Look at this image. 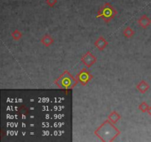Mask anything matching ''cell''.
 I'll return each instance as SVG.
<instances>
[{
	"mask_svg": "<svg viewBox=\"0 0 151 142\" xmlns=\"http://www.w3.org/2000/svg\"><path fill=\"white\" fill-rule=\"evenodd\" d=\"M120 119V114L115 110L112 111V112H110V114L108 115V120H109L110 122H111L112 124H116V123H117Z\"/></svg>",
	"mask_w": 151,
	"mask_h": 142,
	"instance_id": "9",
	"label": "cell"
},
{
	"mask_svg": "<svg viewBox=\"0 0 151 142\" xmlns=\"http://www.w3.org/2000/svg\"><path fill=\"white\" fill-rule=\"evenodd\" d=\"M81 62L87 68H90L97 62V59L96 56L91 53V51H88L81 57Z\"/></svg>",
	"mask_w": 151,
	"mask_h": 142,
	"instance_id": "5",
	"label": "cell"
},
{
	"mask_svg": "<svg viewBox=\"0 0 151 142\" xmlns=\"http://www.w3.org/2000/svg\"><path fill=\"white\" fill-rule=\"evenodd\" d=\"M137 23L142 29H147L151 25V19L147 15L144 14L137 20Z\"/></svg>",
	"mask_w": 151,
	"mask_h": 142,
	"instance_id": "7",
	"label": "cell"
},
{
	"mask_svg": "<svg viewBox=\"0 0 151 142\" xmlns=\"http://www.w3.org/2000/svg\"><path fill=\"white\" fill-rule=\"evenodd\" d=\"M94 44L100 51H103V50L106 48V47L109 45V42H108L107 40H106L103 36H99L98 38H97V39L94 41Z\"/></svg>",
	"mask_w": 151,
	"mask_h": 142,
	"instance_id": "6",
	"label": "cell"
},
{
	"mask_svg": "<svg viewBox=\"0 0 151 142\" xmlns=\"http://www.w3.org/2000/svg\"><path fill=\"white\" fill-rule=\"evenodd\" d=\"M149 106H150L147 104V102L143 101V102H142V103L140 104L139 105L138 108L142 112H144V113H145V112H147V110H148V109H149Z\"/></svg>",
	"mask_w": 151,
	"mask_h": 142,
	"instance_id": "13",
	"label": "cell"
},
{
	"mask_svg": "<svg viewBox=\"0 0 151 142\" xmlns=\"http://www.w3.org/2000/svg\"><path fill=\"white\" fill-rule=\"evenodd\" d=\"M113 124H112L111 122H110L107 119L103 124H101L100 127H98L99 129H101L103 130H100L97 129L96 131L94 132V134L98 136L99 138H100L101 140L103 139V137H106V141H108L107 138H111L112 141H114L116 136L120 134V131L116 127H115Z\"/></svg>",
	"mask_w": 151,
	"mask_h": 142,
	"instance_id": "1",
	"label": "cell"
},
{
	"mask_svg": "<svg viewBox=\"0 0 151 142\" xmlns=\"http://www.w3.org/2000/svg\"><path fill=\"white\" fill-rule=\"evenodd\" d=\"M117 14V11L110 2H106L99 9L96 17L101 18L105 23L110 22Z\"/></svg>",
	"mask_w": 151,
	"mask_h": 142,
	"instance_id": "3",
	"label": "cell"
},
{
	"mask_svg": "<svg viewBox=\"0 0 151 142\" xmlns=\"http://www.w3.org/2000/svg\"><path fill=\"white\" fill-rule=\"evenodd\" d=\"M150 87V84H149L147 81H145V80H142V81H139V82L137 84V86H136L137 90H138L140 93H142V94H145L147 90H149Z\"/></svg>",
	"mask_w": 151,
	"mask_h": 142,
	"instance_id": "8",
	"label": "cell"
},
{
	"mask_svg": "<svg viewBox=\"0 0 151 142\" xmlns=\"http://www.w3.org/2000/svg\"><path fill=\"white\" fill-rule=\"evenodd\" d=\"M147 114H148V115L151 117V106H149V109H148V110H147Z\"/></svg>",
	"mask_w": 151,
	"mask_h": 142,
	"instance_id": "15",
	"label": "cell"
},
{
	"mask_svg": "<svg viewBox=\"0 0 151 142\" xmlns=\"http://www.w3.org/2000/svg\"><path fill=\"white\" fill-rule=\"evenodd\" d=\"M123 35L126 38H132L134 35H135V31L131 28V27L128 26L124 29L123 30Z\"/></svg>",
	"mask_w": 151,
	"mask_h": 142,
	"instance_id": "11",
	"label": "cell"
},
{
	"mask_svg": "<svg viewBox=\"0 0 151 142\" xmlns=\"http://www.w3.org/2000/svg\"><path fill=\"white\" fill-rule=\"evenodd\" d=\"M41 44L46 47H49L54 43V38L50 35H44L42 38H41Z\"/></svg>",
	"mask_w": 151,
	"mask_h": 142,
	"instance_id": "10",
	"label": "cell"
},
{
	"mask_svg": "<svg viewBox=\"0 0 151 142\" xmlns=\"http://www.w3.org/2000/svg\"><path fill=\"white\" fill-rule=\"evenodd\" d=\"M46 2H47V5L50 7H52L57 4L58 0H46Z\"/></svg>",
	"mask_w": 151,
	"mask_h": 142,
	"instance_id": "14",
	"label": "cell"
},
{
	"mask_svg": "<svg viewBox=\"0 0 151 142\" xmlns=\"http://www.w3.org/2000/svg\"><path fill=\"white\" fill-rule=\"evenodd\" d=\"M76 78L78 79V82L81 83V85L86 86L93 79V75L90 73L89 71L83 68L81 72L77 74Z\"/></svg>",
	"mask_w": 151,
	"mask_h": 142,
	"instance_id": "4",
	"label": "cell"
},
{
	"mask_svg": "<svg viewBox=\"0 0 151 142\" xmlns=\"http://www.w3.org/2000/svg\"><path fill=\"white\" fill-rule=\"evenodd\" d=\"M78 81L76 77H73L68 70H65L54 81V84L61 89H72L78 84Z\"/></svg>",
	"mask_w": 151,
	"mask_h": 142,
	"instance_id": "2",
	"label": "cell"
},
{
	"mask_svg": "<svg viewBox=\"0 0 151 142\" xmlns=\"http://www.w3.org/2000/svg\"><path fill=\"white\" fill-rule=\"evenodd\" d=\"M11 36L14 41H18L22 38V36H23V34H22V33L21 32L20 30H13V32L11 33Z\"/></svg>",
	"mask_w": 151,
	"mask_h": 142,
	"instance_id": "12",
	"label": "cell"
}]
</instances>
